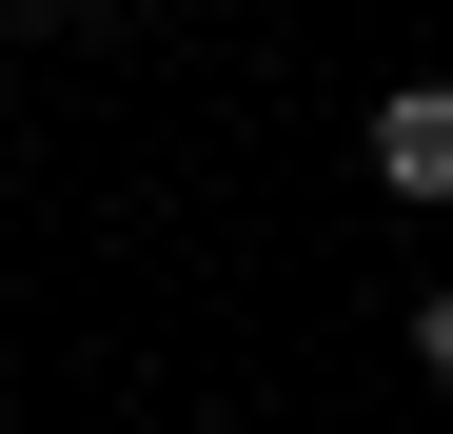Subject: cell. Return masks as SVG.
Returning <instances> with one entry per match:
<instances>
[{"label": "cell", "mask_w": 453, "mask_h": 434, "mask_svg": "<svg viewBox=\"0 0 453 434\" xmlns=\"http://www.w3.org/2000/svg\"><path fill=\"white\" fill-rule=\"evenodd\" d=\"M374 198H453V80H395V99H374Z\"/></svg>", "instance_id": "cell-1"}, {"label": "cell", "mask_w": 453, "mask_h": 434, "mask_svg": "<svg viewBox=\"0 0 453 434\" xmlns=\"http://www.w3.org/2000/svg\"><path fill=\"white\" fill-rule=\"evenodd\" d=\"M414 376H434V395H453V297H414Z\"/></svg>", "instance_id": "cell-2"}]
</instances>
